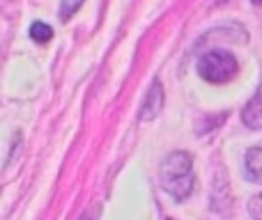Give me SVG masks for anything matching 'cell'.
Wrapping results in <instances>:
<instances>
[{"label": "cell", "mask_w": 262, "mask_h": 220, "mask_svg": "<svg viewBox=\"0 0 262 220\" xmlns=\"http://www.w3.org/2000/svg\"><path fill=\"white\" fill-rule=\"evenodd\" d=\"M161 186L175 202L191 198L195 186L193 158L189 152H170L161 163Z\"/></svg>", "instance_id": "obj_1"}, {"label": "cell", "mask_w": 262, "mask_h": 220, "mask_svg": "<svg viewBox=\"0 0 262 220\" xmlns=\"http://www.w3.org/2000/svg\"><path fill=\"white\" fill-rule=\"evenodd\" d=\"M249 216L253 220H262V193H258L255 198H251L249 202Z\"/></svg>", "instance_id": "obj_8"}, {"label": "cell", "mask_w": 262, "mask_h": 220, "mask_svg": "<svg viewBox=\"0 0 262 220\" xmlns=\"http://www.w3.org/2000/svg\"><path fill=\"white\" fill-rule=\"evenodd\" d=\"M166 220H175V218H166Z\"/></svg>", "instance_id": "obj_11"}, {"label": "cell", "mask_w": 262, "mask_h": 220, "mask_svg": "<svg viewBox=\"0 0 262 220\" xmlns=\"http://www.w3.org/2000/svg\"><path fill=\"white\" fill-rule=\"evenodd\" d=\"M244 175L253 184H262V144L249 147L244 156Z\"/></svg>", "instance_id": "obj_4"}, {"label": "cell", "mask_w": 262, "mask_h": 220, "mask_svg": "<svg viewBox=\"0 0 262 220\" xmlns=\"http://www.w3.org/2000/svg\"><path fill=\"white\" fill-rule=\"evenodd\" d=\"M163 99H166V94H163V85L157 78V81H152V85H149L147 94H145V99H143V106H140V115H138L140 121L154 119L163 108Z\"/></svg>", "instance_id": "obj_3"}, {"label": "cell", "mask_w": 262, "mask_h": 220, "mask_svg": "<svg viewBox=\"0 0 262 220\" xmlns=\"http://www.w3.org/2000/svg\"><path fill=\"white\" fill-rule=\"evenodd\" d=\"M253 3H255V5H262V0H253Z\"/></svg>", "instance_id": "obj_10"}, {"label": "cell", "mask_w": 262, "mask_h": 220, "mask_svg": "<svg viewBox=\"0 0 262 220\" xmlns=\"http://www.w3.org/2000/svg\"><path fill=\"white\" fill-rule=\"evenodd\" d=\"M21 133H14V142H12V154H9V156H7V165H12V161H14V158H16V149H18V152H21Z\"/></svg>", "instance_id": "obj_9"}, {"label": "cell", "mask_w": 262, "mask_h": 220, "mask_svg": "<svg viewBox=\"0 0 262 220\" xmlns=\"http://www.w3.org/2000/svg\"><path fill=\"white\" fill-rule=\"evenodd\" d=\"M30 37H32V41H37V44H46V41L53 37V30H51L49 23L35 21V23L30 26Z\"/></svg>", "instance_id": "obj_6"}, {"label": "cell", "mask_w": 262, "mask_h": 220, "mask_svg": "<svg viewBox=\"0 0 262 220\" xmlns=\"http://www.w3.org/2000/svg\"><path fill=\"white\" fill-rule=\"evenodd\" d=\"M81 5H83V0H60V12H58L60 18H62V21H69V18L81 9Z\"/></svg>", "instance_id": "obj_7"}, {"label": "cell", "mask_w": 262, "mask_h": 220, "mask_svg": "<svg viewBox=\"0 0 262 220\" xmlns=\"http://www.w3.org/2000/svg\"><path fill=\"white\" fill-rule=\"evenodd\" d=\"M242 121H244L249 129H262V85L258 87L251 101L244 106L242 110Z\"/></svg>", "instance_id": "obj_5"}, {"label": "cell", "mask_w": 262, "mask_h": 220, "mask_svg": "<svg viewBox=\"0 0 262 220\" xmlns=\"http://www.w3.org/2000/svg\"><path fill=\"white\" fill-rule=\"evenodd\" d=\"M237 71H239L237 58L221 48L203 53L198 60V74L207 83H216V85L219 83H230L237 76Z\"/></svg>", "instance_id": "obj_2"}]
</instances>
